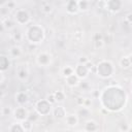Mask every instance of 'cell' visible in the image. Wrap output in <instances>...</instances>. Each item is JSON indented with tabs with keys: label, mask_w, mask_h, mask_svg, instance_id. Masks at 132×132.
Returning a JSON list of instances; mask_svg holds the SVG:
<instances>
[{
	"label": "cell",
	"mask_w": 132,
	"mask_h": 132,
	"mask_svg": "<svg viewBox=\"0 0 132 132\" xmlns=\"http://www.w3.org/2000/svg\"><path fill=\"white\" fill-rule=\"evenodd\" d=\"M28 32L34 33V35H28L27 36V38L30 41V43H35V44L39 43L44 38V31H43L42 27H40V26L34 25V26H32V27H30L28 29Z\"/></svg>",
	"instance_id": "1"
},
{
	"label": "cell",
	"mask_w": 132,
	"mask_h": 132,
	"mask_svg": "<svg viewBox=\"0 0 132 132\" xmlns=\"http://www.w3.org/2000/svg\"><path fill=\"white\" fill-rule=\"evenodd\" d=\"M52 105L46 99L38 100L35 104V110L40 114V116H46L51 112L52 110Z\"/></svg>",
	"instance_id": "2"
},
{
	"label": "cell",
	"mask_w": 132,
	"mask_h": 132,
	"mask_svg": "<svg viewBox=\"0 0 132 132\" xmlns=\"http://www.w3.org/2000/svg\"><path fill=\"white\" fill-rule=\"evenodd\" d=\"M30 13L26 9H18L14 13V21L19 25H26L30 22Z\"/></svg>",
	"instance_id": "3"
},
{
	"label": "cell",
	"mask_w": 132,
	"mask_h": 132,
	"mask_svg": "<svg viewBox=\"0 0 132 132\" xmlns=\"http://www.w3.org/2000/svg\"><path fill=\"white\" fill-rule=\"evenodd\" d=\"M12 116L14 118V120H16V122H23L26 119H28L29 116V111L27 110V108L23 105H19L18 107H15L13 109Z\"/></svg>",
	"instance_id": "4"
},
{
	"label": "cell",
	"mask_w": 132,
	"mask_h": 132,
	"mask_svg": "<svg viewBox=\"0 0 132 132\" xmlns=\"http://www.w3.org/2000/svg\"><path fill=\"white\" fill-rule=\"evenodd\" d=\"M15 73H16V77L24 81L26 80L28 77H29V68H28V65L26 63H21L16 66V69H15Z\"/></svg>",
	"instance_id": "5"
},
{
	"label": "cell",
	"mask_w": 132,
	"mask_h": 132,
	"mask_svg": "<svg viewBox=\"0 0 132 132\" xmlns=\"http://www.w3.org/2000/svg\"><path fill=\"white\" fill-rule=\"evenodd\" d=\"M112 72H113L112 66L111 67H108L107 69H106V67H104V61H101L98 64V66H97V73H98V75H100L103 78L110 77L112 75Z\"/></svg>",
	"instance_id": "6"
},
{
	"label": "cell",
	"mask_w": 132,
	"mask_h": 132,
	"mask_svg": "<svg viewBox=\"0 0 132 132\" xmlns=\"http://www.w3.org/2000/svg\"><path fill=\"white\" fill-rule=\"evenodd\" d=\"M36 62H37L38 65L46 67V66H48L52 63V56L48 53L42 52V53L38 54V56L36 58Z\"/></svg>",
	"instance_id": "7"
},
{
	"label": "cell",
	"mask_w": 132,
	"mask_h": 132,
	"mask_svg": "<svg viewBox=\"0 0 132 132\" xmlns=\"http://www.w3.org/2000/svg\"><path fill=\"white\" fill-rule=\"evenodd\" d=\"M74 73L80 78V79H85L87 78V76L90 73V70L87 68V66L85 64H80L77 63V65L74 67Z\"/></svg>",
	"instance_id": "8"
},
{
	"label": "cell",
	"mask_w": 132,
	"mask_h": 132,
	"mask_svg": "<svg viewBox=\"0 0 132 132\" xmlns=\"http://www.w3.org/2000/svg\"><path fill=\"white\" fill-rule=\"evenodd\" d=\"M105 7L111 12H118L120 11L122 7V1L121 0H106Z\"/></svg>",
	"instance_id": "9"
},
{
	"label": "cell",
	"mask_w": 132,
	"mask_h": 132,
	"mask_svg": "<svg viewBox=\"0 0 132 132\" xmlns=\"http://www.w3.org/2000/svg\"><path fill=\"white\" fill-rule=\"evenodd\" d=\"M14 100L19 105H25L29 101V96L24 91H19L14 95Z\"/></svg>",
	"instance_id": "10"
},
{
	"label": "cell",
	"mask_w": 132,
	"mask_h": 132,
	"mask_svg": "<svg viewBox=\"0 0 132 132\" xmlns=\"http://www.w3.org/2000/svg\"><path fill=\"white\" fill-rule=\"evenodd\" d=\"M66 108L63 106V105H57L53 108V116L55 119H58V120H62V119H65L66 117Z\"/></svg>",
	"instance_id": "11"
},
{
	"label": "cell",
	"mask_w": 132,
	"mask_h": 132,
	"mask_svg": "<svg viewBox=\"0 0 132 132\" xmlns=\"http://www.w3.org/2000/svg\"><path fill=\"white\" fill-rule=\"evenodd\" d=\"M79 77L75 74V73H72V74H70V75H68V76H66L65 77V81H66V84L69 86V87H71V88H74V87H76V86H78L80 82H79Z\"/></svg>",
	"instance_id": "12"
},
{
	"label": "cell",
	"mask_w": 132,
	"mask_h": 132,
	"mask_svg": "<svg viewBox=\"0 0 132 132\" xmlns=\"http://www.w3.org/2000/svg\"><path fill=\"white\" fill-rule=\"evenodd\" d=\"M65 124L69 127H75L78 124V117L75 113H69L65 117Z\"/></svg>",
	"instance_id": "13"
},
{
	"label": "cell",
	"mask_w": 132,
	"mask_h": 132,
	"mask_svg": "<svg viewBox=\"0 0 132 132\" xmlns=\"http://www.w3.org/2000/svg\"><path fill=\"white\" fill-rule=\"evenodd\" d=\"M66 10L68 13H76L79 9H78V4H77V0H67L66 3Z\"/></svg>",
	"instance_id": "14"
},
{
	"label": "cell",
	"mask_w": 132,
	"mask_h": 132,
	"mask_svg": "<svg viewBox=\"0 0 132 132\" xmlns=\"http://www.w3.org/2000/svg\"><path fill=\"white\" fill-rule=\"evenodd\" d=\"M84 129L86 131H88V132H94V131L99 130V125L94 120H87L85 122Z\"/></svg>",
	"instance_id": "15"
},
{
	"label": "cell",
	"mask_w": 132,
	"mask_h": 132,
	"mask_svg": "<svg viewBox=\"0 0 132 132\" xmlns=\"http://www.w3.org/2000/svg\"><path fill=\"white\" fill-rule=\"evenodd\" d=\"M23 54V50L20 45H12L10 48H9V56L12 58V59H16V58H20Z\"/></svg>",
	"instance_id": "16"
},
{
	"label": "cell",
	"mask_w": 132,
	"mask_h": 132,
	"mask_svg": "<svg viewBox=\"0 0 132 132\" xmlns=\"http://www.w3.org/2000/svg\"><path fill=\"white\" fill-rule=\"evenodd\" d=\"M1 23H2V29H6V30H11L14 28L15 25V21H13L12 19L5 18V19H1Z\"/></svg>",
	"instance_id": "17"
},
{
	"label": "cell",
	"mask_w": 132,
	"mask_h": 132,
	"mask_svg": "<svg viewBox=\"0 0 132 132\" xmlns=\"http://www.w3.org/2000/svg\"><path fill=\"white\" fill-rule=\"evenodd\" d=\"M9 65H10V62H9L8 58L4 55H1L0 56V70L2 72H5L9 68Z\"/></svg>",
	"instance_id": "18"
},
{
	"label": "cell",
	"mask_w": 132,
	"mask_h": 132,
	"mask_svg": "<svg viewBox=\"0 0 132 132\" xmlns=\"http://www.w3.org/2000/svg\"><path fill=\"white\" fill-rule=\"evenodd\" d=\"M8 131L10 132H24V128L22 126V123L21 122H16V123H13L11 124L9 127H8Z\"/></svg>",
	"instance_id": "19"
},
{
	"label": "cell",
	"mask_w": 132,
	"mask_h": 132,
	"mask_svg": "<svg viewBox=\"0 0 132 132\" xmlns=\"http://www.w3.org/2000/svg\"><path fill=\"white\" fill-rule=\"evenodd\" d=\"M119 64H120V66H121V68H123V69H127V68H129V67L132 65L129 56H125V57H123V58L120 60Z\"/></svg>",
	"instance_id": "20"
},
{
	"label": "cell",
	"mask_w": 132,
	"mask_h": 132,
	"mask_svg": "<svg viewBox=\"0 0 132 132\" xmlns=\"http://www.w3.org/2000/svg\"><path fill=\"white\" fill-rule=\"evenodd\" d=\"M11 38L15 42H21L23 40V33L21 32V30L14 29L13 32H12V34H11Z\"/></svg>",
	"instance_id": "21"
},
{
	"label": "cell",
	"mask_w": 132,
	"mask_h": 132,
	"mask_svg": "<svg viewBox=\"0 0 132 132\" xmlns=\"http://www.w3.org/2000/svg\"><path fill=\"white\" fill-rule=\"evenodd\" d=\"M41 11L44 14H51L53 12V5L51 3H47V2L42 3V5H41Z\"/></svg>",
	"instance_id": "22"
},
{
	"label": "cell",
	"mask_w": 132,
	"mask_h": 132,
	"mask_svg": "<svg viewBox=\"0 0 132 132\" xmlns=\"http://www.w3.org/2000/svg\"><path fill=\"white\" fill-rule=\"evenodd\" d=\"M77 4H78V9L80 11H87L90 7V3L88 0H79L77 1Z\"/></svg>",
	"instance_id": "23"
},
{
	"label": "cell",
	"mask_w": 132,
	"mask_h": 132,
	"mask_svg": "<svg viewBox=\"0 0 132 132\" xmlns=\"http://www.w3.org/2000/svg\"><path fill=\"white\" fill-rule=\"evenodd\" d=\"M12 112H13V109L9 105L2 106V108H1V116L2 117H9L12 114Z\"/></svg>",
	"instance_id": "24"
},
{
	"label": "cell",
	"mask_w": 132,
	"mask_h": 132,
	"mask_svg": "<svg viewBox=\"0 0 132 132\" xmlns=\"http://www.w3.org/2000/svg\"><path fill=\"white\" fill-rule=\"evenodd\" d=\"M10 9L5 5H2L0 6V15H1V19H5V18H8L9 13H10Z\"/></svg>",
	"instance_id": "25"
},
{
	"label": "cell",
	"mask_w": 132,
	"mask_h": 132,
	"mask_svg": "<svg viewBox=\"0 0 132 132\" xmlns=\"http://www.w3.org/2000/svg\"><path fill=\"white\" fill-rule=\"evenodd\" d=\"M54 95L57 100V103H62L65 100V93L63 91H56L54 92Z\"/></svg>",
	"instance_id": "26"
},
{
	"label": "cell",
	"mask_w": 132,
	"mask_h": 132,
	"mask_svg": "<svg viewBox=\"0 0 132 132\" xmlns=\"http://www.w3.org/2000/svg\"><path fill=\"white\" fill-rule=\"evenodd\" d=\"M22 123V126H23V128H24V130L25 131H31L32 129H33V122H31L29 119H26L25 121H23V122H21Z\"/></svg>",
	"instance_id": "27"
},
{
	"label": "cell",
	"mask_w": 132,
	"mask_h": 132,
	"mask_svg": "<svg viewBox=\"0 0 132 132\" xmlns=\"http://www.w3.org/2000/svg\"><path fill=\"white\" fill-rule=\"evenodd\" d=\"M72 73H74V68L71 67V66H65V67L62 69V75H63L64 77L68 76V75H70V74H72Z\"/></svg>",
	"instance_id": "28"
},
{
	"label": "cell",
	"mask_w": 132,
	"mask_h": 132,
	"mask_svg": "<svg viewBox=\"0 0 132 132\" xmlns=\"http://www.w3.org/2000/svg\"><path fill=\"white\" fill-rule=\"evenodd\" d=\"M73 38L75 39V41L80 42V41L82 40V38H84V32H82L80 29H77V30L74 32V34H73Z\"/></svg>",
	"instance_id": "29"
},
{
	"label": "cell",
	"mask_w": 132,
	"mask_h": 132,
	"mask_svg": "<svg viewBox=\"0 0 132 132\" xmlns=\"http://www.w3.org/2000/svg\"><path fill=\"white\" fill-rule=\"evenodd\" d=\"M78 116H80L81 118H87L88 116H90V108L86 106H81V108L78 110Z\"/></svg>",
	"instance_id": "30"
},
{
	"label": "cell",
	"mask_w": 132,
	"mask_h": 132,
	"mask_svg": "<svg viewBox=\"0 0 132 132\" xmlns=\"http://www.w3.org/2000/svg\"><path fill=\"white\" fill-rule=\"evenodd\" d=\"M39 117H40V114L35 110V111H32V112H29V116H28V119L31 121V122H33V123H35L38 119H39Z\"/></svg>",
	"instance_id": "31"
},
{
	"label": "cell",
	"mask_w": 132,
	"mask_h": 132,
	"mask_svg": "<svg viewBox=\"0 0 132 132\" xmlns=\"http://www.w3.org/2000/svg\"><path fill=\"white\" fill-rule=\"evenodd\" d=\"M103 40H104L105 44H106V43H107V44L111 43V42L113 41V33L108 32L106 35H103Z\"/></svg>",
	"instance_id": "32"
},
{
	"label": "cell",
	"mask_w": 132,
	"mask_h": 132,
	"mask_svg": "<svg viewBox=\"0 0 132 132\" xmlns=\"http://www.w3.org/2000/svg\"><path fill=\"white\" fill-rule=\"evenodd\" d=\"M104 44H105V42H104L103 39L94 40V46H95V48H101V47L104 46Z\"/></svg>",
	"instance_id": "33"
},
{
	"label": "cell",
	"mask_w": 132,
	"mask_h": 132,
	"mask_svg": "<svg viewBox=\"0 0 132 132\" xmlns=\"http://www.w3.org/2000/svg\"><path fill=\"white\" fill-rule=\"evenodd\" d=\"M45 99L51 103V104H55V103H57V100H56V98H55V95H54V93H52V94H48L46 97H45Z\"/></svg>",
	"instance_id": "34"
},
{
	"label": "cell",
	"mask_w": 132,
	"mask_h": 132,
	"mask_svg": "<svg viewBox=\"0 0 132 132\" xmlns=\"http://www.w3.org/2000/svg\"><path fill=\"white\" fill-rule=\"evenodd\" d=\"M125 22L129 25H132V11L128 12L126 15H125Z\"/></svg>",
	"instance_id": "35"
},
{
	"label": "cell",
	"mask_w": 132,
	"mask_h": 132,
	"mask_svg": "<svg viewBox=\"0 0 132 132\" xmlns=\"http://www.w3.org/2000/svg\"><path fill=\"white\" fill-rule=\"evenodd\" d=\"M6 6H7L10 10H12V9H14V8H15L16 3H15L13 0H8V1H7V3H6Z\"/></svg>",
	"instance_id": "36"
},
{
	"label": "cell",
	"mask_w": 132,
	"mask_h": 132,
	"mask_svg": "<svg viewBox=\"0 0 132 132\" xmlns=\"http://www.w3.org/2000/svg\"><path fill=\"white\" fill-rule=\"evenodd\" d=\"M84 102H85V98L84 97H77L75 99V103L78 106H84Z\"/></svg>",
	"instance_id": "37"
},
{
	"label": "cell",
	"mask_w": 132,
	"mask_h": 132,
	"mask_svg": "<svg viewBox=\"0 0 132 132\" xmlns=\"http://www.w3.org/2000/svg\"><path fill=\"white\" fill-rule=\"evenodd\" d=\"M91 104H92V99L91 98H85V102H84V106L86 107H91Z\"/></svg>",
	"instance_id": "38"
},
{
	"label": "cell",
	"mask_w": 132,
	"mask_h": 132,
	"mask_svg": "<svg viewBox=\"0 0 132 132\" xmlns=\"http://www.w3.org/2000/svg\"><path fill=\"white\" fill-rule=\"evenodd\" d=\"M129 125L128 124H121L120 125V130L121 131H129Z\"/></svg>",
	"instance_id": "39"
},
{
	"label": "cell",
	"mask_w": 132,
	"mask_h": 132,
	"mask_svg": "<svg viewBox=\"0 0 132 132\" xmlns=\"http://www.w3.org/2000/svg\"><path fill=\"white\" fill-rule=\"evenodd\" d=\"M88 61H89V59L87 57H85V56H82V57H80L78 59V63H80V64H86Z\"/></svg>",
	"instance_id": "40"
},
{
	"label": "cell",
	"mask_w": 132,
	"mask_h": 132,
	"mask_svg": "<svg viewBox=\"0 0 132 132\" xmlns=\"http://www.w3.org/2000/svg\"><path fill=\"white\" fill-rule=\"evenodd\" d=\"M99 95H100L99 91H97V90H94V91H92V98H94V99H96V98H99Z\"/></svg>",
	"instance_id": "41"
},
{
	"label": "cell",
	"mask_w": 132,
	"mask_h": 132,
	"mask_svg": "<svg viewBox=\"0 0 132 132\" xmlns=\"http://www.w3.org/2000/svg\"><path fill=\"white\" fill-rule=\"evenodd\" d=\"M85 65L87 66V68H88L89 70H91V69L93 68V66H94V64H93L92 62H90V61H88V62H87V63H86Z\"/></svg>",
	"instance_id": "42"
},
{
	"label": "cell",
	"mask_w": 132,
	"mask_h": 132,
	"mask_svg": "<svg viewBox=\"0 0 132 132\" xmlns=\"http://www.w3.org/2000/svg\"><path fill=\"white\" fill-rule=\"evenodd\" d=\"M0 76H1V79H0V84H1V85H3V84H4V79H5V76H4V72H2V71H1V73H0Z\"/></svg>",
	"instance_id": "43"
},
{
	"label": "cell",
	"mask_w": 132,
	"mask_h": 132,
	"mask_svg": "<svg viewBox=\"0 0 132 132\" xmlns=\"http://www.w3.org/2000/svg\"><path fill=\"white\" fill-rule=\"evenodd\" d=\"M118 84V81L117 80H112V81H110L109 82V86H114V85H117Z\"/></svg>",
	"instance_id": "44"
},
{
	"label": "cell",
	"mask_w": 132,
	"mask_h": 132,
	"mask_svg": "<svg viewBox=\"0 0 132 132\" xmlns=\"http://www.w3.org/2000/svg\"><path fill=\"white\" fill-rule=\"evenodd\" d=\"M129 58H130V61H131V64H132V54L129 55Z\"/></svg>",
	"instance_id": "45"
},
{
	"label": "cell",
	"mask_w": 132,
	"mask_h": 132,
	"mask_svg": "<svg viewBox=\"0 0 132 132\" xmlns=\"http://www.w3.org/2000/svg\"><path fill=\"white\" fill-rule=\"evenodd\" d=\"M131 86H132V82H131Z\"/></svg>",
	"instance_id": "46"
},
{
	"label": "cell",
	"mask_w": 132,
	"mask_h": 132,
	"mask_svg": "<svg viewBox=\"0 0 132 132\" xmlns=\"http://www.w3.org/2000/svg\"><path fill=\"white\" fill-rule=\"evenodd\" d=\"M77 1H79V0H77Z\"/></svg>",
	"instance_id": "47"
}]
</instances>
